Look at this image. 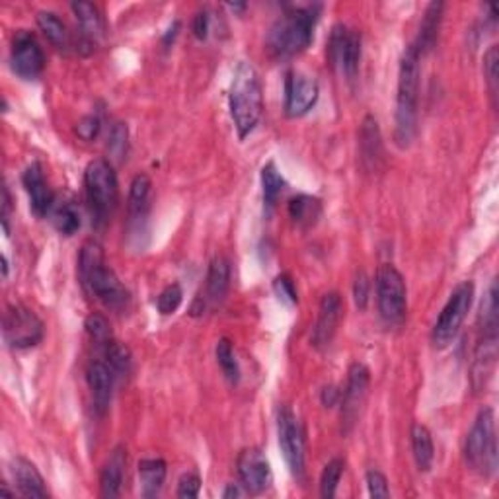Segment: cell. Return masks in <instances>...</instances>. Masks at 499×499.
Wrapping results in <instances>:
<instances>
[{
	"instance_id": "obj_26",
	"label": "cell",
	"mask_w": 499,
	"mask_h": 499,
	"mask_svg": "<svg viewBox=\"0 0 499 499\" xmlns=\"http://www.w3.org/2000/svg\"><path fill=\"white\" fill-rule=\"evenodd\" d=\"M443 8H445L443 3H431L428 4V8H425L418 39H415V44H412L415 51L420 53V57L428 55L437 44V37H439V29H441V20H443Z\"/></svg>"
},
{
	"instance_id": "obj_22",
	"label": "cell",
	"mask_w": 499,
	"mask_h": 499,
	"mask_svg": "<svg viewBox=\"0 0 499 499\" xmlns=\"http://www.w3.org/2000/svg\"><path fill=\"white\" fill-rule=\"evenodd\" d=\"M12 478L18 487V494L24 497H47V486L44 476L39 474L34 462H29L24 456H16L12 461Z\"/></svg>"
},
{
	"instance_id": "obj_38",
	"label": "cell",
	"mask_w": 499,
	"mask_h": 499,
	"mask_svg": "<svg viewBox=\"0 0 499 499\" xmlns=\"http://www.w3.org/2000/svg\"><path fill=\"white\" fill-rule=\"evenodd\" d=\"M184 300V290L178 283H172L168 287H164L162 293L156 299V308H159L160 315H174L176 310L180 308Z\"/></svg>"
},
{
	"instance_id": "obj_18",
	"label": "cell",
	"mask_w": 499,
	"mask_h": 499,
	"mask_svg": "<svg viewBox=\"0 0 499 499\" xmlns=\"http://www.w3.org/2000/svg\"><path fill=\"white\" fill-rule=\"evenodd\" d=\"M497 359V330L480 328V339H478L474 363H472V387L476 390L486 389L490 380Z\"/></svg>"
},
{
	"instance_id": "obj_34",
	"label": "cell",
	"mask_w": 499,
	"mask_h": 499,
	"mask_svg": "<svg viewBox=\"0 0 499 499\" xmlns=\"http://www.w3.org/2000/svg\"><path fill=\"white\" fill-rule=\"evenodd\" d=\"M51 223L61 234L72 236L80 228V215L70 203H62L51 209Z\"/></svg>"
},
{
	"instance_id": "obj_5",
	"label": "cell",
	"mask_w": 499,
	"mask_h": 499,
	"mask_svg": "<svg viewBox=\"0 0 499 499\" xmlns=\"http://www.w3.org/2000/svg\"><path fill=\"white\" fill-rule=\"evenodd\" d=\"M86 200L96 226H103L119 201V184L113 164L108 159H94L85 170Z\"/></svg>"
},
{
	"instance_id": "obj_40",
	"label": "cell",
	"mask_w": 499,
	"mask_h": 499,
	"mask_svg": "<svg viewBox=\"0 0 499 499\" xmlns=\"http://www.w3.org/2000/svg\"><path fill=\"white\" fill-rule=\"evenodd\" d=\"M369 293H371V281L365 272H359L353 283V299H356V307L359 310H365L369 305Z\"/></svg>"
},
{
	"instance_id": "obj_15",
	"label": "cell",
	"mask_w": 499,
	"mask_h": 499,
	"mask_svg": "<svg viewBox=\"0 0 499 499\" xmlns=\"http://www.w3.org/2000/svg\"><path fill=\"white\" fill-rule=\"evenodd\" d=\"M236 466H238L241 482L248 492L259 494L272 486L274 480L272 466H269L267 456L259 449H254V446L252 449H244L241 454H238Z\"/></svg>"
},
{
	"instance_id": "obj_6",
	"label": "cell",
	"mask_w": 499,
	"mask_h": 499,
	"mask_svg": "<svg viewBox=\"0 0 499 499\" xmlns=\"http://www.w3.org/2000/svg\"><path fill=\"white\" fill-rule=\"evenodd\" d=\"M464 456L468 466L482 476L495 474L497 468V441H495V415L492 408L478 412L470 431L466 437Z\"/></svg>"
},
{
	"instance_id": "obj_35",
	"label": "cell",
	"mask_w": 499,
	"mask_h": 499,
	"mask_svg": "<svg viewBox=\"0 0 499 499\" xmlns=\"http://www.w3.org/2000/svg\"><path fill=\"white\" fill-rule=\"evenodd\" d=\"M343 470H346V461L339 459V456H336V459H331L324 466V470H322V476H320V495L322 497L331 499V497L336 495L339 480H341V476H343Z\"/></svg>"
},
{
	"instance_id": "obj_28",
	"label": "cell",
	"mask_w": 499,
	"mask_h": 499,
	"mask_svg": "<svg viewBox=\"0 0 499 499\" xmlns=\"http://www.w3.org/2000/svg\"><path fill=\"white\" fill-rule=\"evenodd\" d=\"M37 20V26L39 29L44 31V36L53 44L59 51H67L72 47V36L67 28V24L62 22V20L55 14L51 12V10H41L36 16Z\"/></svg>"
},
{
	"instance_id": "obj_14",
	"label": "cell",
	"mask_w": 499,
	"mask_h": 499,
	"mask_svg": "<svg viewBox=\"0 0 499 499\" xmlns=\"http://www.w3.org/2000/svg\"><path fill=\"white\" fill-rule=\"evenodd\" d=\"M320 86L315 77L303 70H289L285 77V113L289 118H303L316 106Z\"/></svg>"
},
{
	"instance_id": "obj_24",
	"label": "cell",
	"mask_w": 499,
	"mask_h": 499,
	"mask_svg": "<svg viewBox=\"0 0 499 499\" xmlns=\"http://www.w3.org/2000/svg\"><path fill=\"white\" fill-rule=\"evenodd\" d=\"M70 10L80 26L82 45L92 47L98 39L103 37V29H106L98 6H94L92 3H72Z\"/></svg>"
},
{
	"instance_id": "obj_19",
	"label": "cell",
	"mask_w": 499,
	"mask_h": 499,
	"mask_svg": "<svg viewBox=\"0 0 499 499\" xmlns=\"http://www.w3.org/2000/svg\"><path fill=\"white\" fill-rule=\"evenodd\" d=\"M86 382L92 394L94 410L103 415L110 408L116 374H113V371L103 359H92L86 367Z\"/></svg>"
},
{
	"instance_id": "obj_8",
	"label": "cell",
	"mask_w": 499,
	"mask_h": 499,
	"mask_svg": "<svg viewBox=\"0 0 499 499\" xmlns=\"http://www.w3.org/2000/svg\"><path fill=\"white\" fill-rule=\"evenodd\" d=\"M474 303V283L472 281H462L454 287L446 305L443 307L439 318H437L431 339L435 348H446L454 338L459 336V331L464 324V320L470 312Z\"/></svg>"
},
{
	"instance_id": "obj_4",
	"label": "cell",
	"mask_w": 499,
	"mask_h": 499,
	"mask_svg": "<svg viewBox=\"0 0 499 499\" xmlns=\"http://www.w3.org/2000/svg\"><path fill=\"white\" fill-rule=\"evenodd\" d=\"M420 53L413 45L404 51L398 69L397 94V131L394 141L400 149H408L418 129V102H420Z\"/></svg>"
},
{
	"instance_id": "obj_2",
	"label": "cell",
	"mask_w": 499,
	"mask_h": 499,
	"mask_svg": "<svg viewBox=\"0 0 499 499\" xmlns=\"http://www.w3.org/2000/svg\"><path fill=\"white\" fill-rule=\"evenodd\" d=\"M320 6H300L285 12L277 18L274 26L269 28L266 39V49L275 61H289L303 53L312 44L315 36V26L318 20Z\"/></svg>"
},
{
	"instance_id": "obj_3",
	"label": "cell",
	"mask_w": 499,
	"mask_h": 499,
	"mask_svg": "<svg viewBox=\"0 0 499 499\" xmlns=\"http://www.w3.org/2000/svg\"><path fill=\"white\" fill-rule=\"evenodd\" d=\"M228 108L238 131V137L246 139L256 129L264 111V88L258 70L246 61L238 62L234 69L231 92H228Z\"/></svg>"
},
{
	"instance_id": "obj_13",
	"label": "cell",
	"mask_w": 499,
	"mask_h": 499,
	"mask_svg": "<svg viewBox=\"0 0 499 499\" xmlns=\"http://www.w3.org/2000/svg\"><path fill=\"white\" fill-rule=\"evenodd\" d=\"M10 65L20 78L34 80L45 69V55L37 37L28 29H16L10 44Z\"/></svg>"
},
{
	"instance_id": "obj_33",
	"label": "cell",
	"mask_w": 499,
	"mask_h": 499,
	"mask_svg": "<svg viewBox=\"0 0 499 499\" xmlns=\"http://www.w3.org/2000/svg\"><path fill=\"white\" fill-rule=\"evenodd\" d=\"M285 190V180L279 174L277 166L274 162H267L262 168V192L264 201L267 207H274L279 200V195Z\"/></svg>"
},
{
	"instance_id": "obj_20",
	"label": "cell",
	"mask_w": 499,
	"mask_h": 499,
	"mask_svg": "<svg viewBox=\"0 0 499 499\" xmlns=\"http://www.w3.org/2000/svg\"><path fill=\"white\" fill-rule=\"evenodd\" d=\"M151 190L152 182L147 174H137L129 187V200H127V211H129V226L133 228V234L144 233V221L149 217L151 209Z\"/></svg>"
},
{
	"instance_id": "obj_37",
	"label": "cell",
	"mask_w": 499,
	"mask_h": 499,
	"mask_svg": "<svg viewBox=\"0 0 499 499\" xmlns=\"http://www.w3.org/2000/svg\"><path fill=\"white\" fill-rule=\"evenodd\" d=\"M85 328L88 331V336L92 338V341L96 343L98 348H102L103 343H108L110 339H113L111 336V328H110V322L106 316L102 315H90L85 322Z\"/></svg>"
},
{
	"instance_id": "obj_9",
	"label": "cell",
	"mask_w": 499,
	"mask_h": 499,
	"mask_svg": "<svg viewBox=\"0 0 499 499\" xmlns=\"http://www.w3.org/2000/svg\"><path fill=\"white\" fill-rule=\"evenodd\" d=\"M277 433H279V446L285 456V462L289 466L290 474L297 480H303L305 476V461H307V443L305 433L297 415L289 405H281L277 413Z\"/></svg>"
},
{
	"instance_id": "obj_46",
	"label": "cell",
	"mask_w": 499,
	"mask_h": 499,
	"mask_svg": "<svg viewBox=\"0 0 499 499\" xmlns=\"http://www.w3.org/2000/svg\"><path fill=\"white\" fill-rule=\"evenodd\" d=\"M341 398V390H338L336 387H326L322 390V404L326 405V408H331V405L339 404Z\"/></svg>"
},
{
	"instance_id": "obj_11",
	"label": "cell",
	"mask_w": 499,
	"mask_h": 499,
	"mask_svg": "<svg viewBox=\"0 0 499 499\" xmlns=\"http://www.w3.org/2000/svg\"><path fill=\"white\" fill-rule=\"evenodd\" d=\"M328 57L341 77L356 80L361 62V34L346 24H336L331 28L328 41Z\"/></svg>"
},
{
	"instance_id": "obj_31",
	"label": "cell",
	"mask_w": 499,
	"mask_h": 499,
	"mask_svg": "<svg viewBox=\"0 0 499 499\" xmlns=\"http://www.w3.org/2000/svg\"><path fill=\"white\" fill-rule=\"evenodd\" d=\"M102 356L103 361L108 363L110 369L116 374V379H123L127 377L131 372V365H133V357L129 348L125 343L118 341V339H110L108 343L102 346Z\"/></svg>"
},
{
	"instance_id": "obj_47",
	"label": "cell",
	"mask_w": 499,
	"mask_h": 499,
	"mask_svg": "<svg viewBox=\"0 0 499 499\" xmlns=\"http://www.w3.org/2000/svg\"><path fill=\"white\" fill-rule=\"evenodd\" d=\"M242 495H244V492H242V490H241V487H238V486H234V484H231V486H228V487H226V490L223 492V497H225V499H233V497H242Z\"/></svg>"
},
{
	"instance_id": "obj_1",
	"label": "cell",
	"mask_w": 499,
	"mask_h": 499,
	"mask_svg": "<svg viewBox=\"0 0 499 499\" xmlns=\"http://www.w3.org/2000/svg\"><path fill=\"white\" fill-rule=\"evenodd\" d=\"M78 275L80 283L88 293L100 303L113 310L123 312L131 303L129 290L116 275V272L106 264L103 248L96 241H86L80 248L78 256Z\"/></svg>"
},
{
	"instance_id": "obj_10",
	"label": "cell",
	"mask_w": 499,
	"mask_h": 499,
	"mask_svg": "<svg viewBox=\"0 0 499 499\" xmlns=\"http://www.w3.org/2000/svg\"><path fill=\"white\" fill-rule=\"evenodd\" d=\"M369 384H371V371L363 365V363H353L348 371V382L341 390V433L349 435L356 428L363 405L367 402L369 394Z\"/></svg>"
},
{
	"instance_id": "obj_45",
	"label": "cell",
	"mask_w": 499,
	"mask_h": 499,
	"mask_svg": "<svg viewBox=\"0 0 499 499\" xmlns=\"http://www.w3.org/2000/svg\"><path fill=\"white\" fill-rule=\"evenodd\" d=\"M192 29L197 39L203 41L207 37V34H209V12H207V10H200V12L195 14Z\"/></svg>"
},
{
	"instance_id": "obj_17",
	"label": "cell",
	"mask_w": 499,
	"mask_h": 499,
	"mask_svg": "<svg viewBox=\"0 0 499 499\" xmlns=\"http://www.w3.org/2000/svg\"><path fill=\"white\" fill-rule=\"evenodd\" d=\"M22 184L29 197V207L36 217L44 218L55 207V195L47 184L44 166L39 162H31L22 174Z\"/></svg>"
},
{
	"instance_id": "obj_41",
	"label": "cell",
	"mask_w": 499,
	"mask_h": 499,
	"mask_svg": "<svg viewBox=\"0 0 499 499\" xmlns=\"http://www.w3.org/2000/svg\"><path fill=\"white\" fill-rule=\"evenodd\" d=\"M274 290L277 293V297L281 300H285V303L289 305H297V289H295V283H293V279H290L289 275H279L275 277L274 281Z\"/></svg>"
},
{
	"instance_id": "obj_39",
	"label": "cell",
	"mask_w": 499,
	"mask_h": 499,
	"mask_svg": "<svg viewBox=\"0 0 499 499\" xmlns=\"http://www.w3.org/2000/svg\"><path fill=\"white\" fill-rule=\"evenodd\" d=\"M497 65H499V51H497V45H492L484 57V75H486L487 86H490L494 98L497 96V77H499Z\"/></svg>"
},
{
	"instance_id": "obj_30",
	"label": "cell",
	"mask_w": 499,
	"mask_h": 499,
	"mask_svg": "<svg viewBox=\"0 0 499 499\" xmlns=\"http://www.w3.org/2000/svg\"><path fill=\"white\" fill-rule=\"evenodd\" d=\"M410 437H412V453H413L415 466L420 468V472H428L433 466V459H435L431 431L421 423H413Z\"/></svg>"
},
{
	"instance_id": "obj_27",
	"label": "cell",
	"mask_w": 499,
	"mask_h": 499,
	"mask_svg": "<svg viewBox=\"0 0 499 499\" xmlns=\"http://www.w3.org/2000/svg\"><path fill=\"white\" fill-rule=\"evenodd\" d=\"M289 217L293 218V223L299 228L308 231V228L316 226V223L320 221L322 201L318 200V197L300 193L289 201Z\"/></svg>"
},
{
	"instance_id": "obj_25",
	"label": "cell",
	"mask_w": 499,
	"mask_h": 499,
	"mask_svg": "<svg viewBox=\"0 0 499 499\" xmlns=\"http://www.w3.org/2000/svg\"><path fill=\"white\" fill-rule=\"evenodd\" d=\"M125 464H127V451L123 446H118L100 472L102 497H118L121 494Z\"/></svg>"
},
{
	"instance_id": "obj_21",
	"label": "cell",
	"mask_w": 499,
	"mask_h": 499,
	"mask_svg": "<svg viewBox=\"0 0 499 499\" xmlns=\"http://www.w3.org/2000/svg\"><path fill=\"white\" fill-rule=\"evenodd\" d=\"M359 152H361V162L367 170H377L379 164L384 156L382 151V135L379 121L374 116H367L361 123L359 131Z\"/></svg>"
},
{
	"instance_id": "obj_16",
	"label": "cell",
	"mask_w": 499,
	"mask_h": 499,
	"mask_svg": "<svg viewBox=\"0 0 499 499\" xmlns=\"http://www.w3.org/2000/svg\"><path fill=\"white\" fill-rule=\"evenodd\" d=\"M343 318V300L338 293H326L320 300L316 324L312 328V346L318 351L330 348Z\"/></svg>"
},
{
	"instance_id": "obj_32",
	"label": "cell",
	"mask_w": 499,
	"mask_h": 499,
	"mask_svg": "<svg viewBox=\"0 0 499 499\" xmlns=\"http://www.w3.org/2000/svg\"><path fill=\"white\" fill-rule=\"evenodd\" d=\"M215 356H217L218 367H221L226 380L231 384L241 382V367H238V361H236L231 339H226V338L218 339L217 348H215Z\"/></svg>"
},
{
	"instance_id": "obj_29",
	"label": "cell",
	"mask_w": 499,
	"mask_h": 499,
	"mask_svg": "<svg viewBox=\"0 0 499 499\" xmlns=\"http://www.w3.org/2000/svg\"><path fill=\"white\" fill-rule=\"evenodd\" d=\"M139 482L143 497H156L160 494L166 480V462L162 459L139 461Z\"/></svg>"
},
{
	"instance_id": "obj_12",
	"label": "cell",
	"mask_w": 499,
	"mask_h": 499,
	"mask_svg": "<svg viewBox=\"0 0 499 499\" xmlns=\"http://www.w3.org/2000/svg\"><path fill=\"white\" fill-rule=\"evenodd\" d=\"M45 336L44 322L24 305H12L4 312V338L12 349H29Z\"/></svg>"
},
{
	"instance_id": "obj_43",
	"label": "cell",
	"mask_w": 499,
	"mask_h": 499,
	"mask_svg": "<svg viewBox=\"0 0 499 499\" xmlns=\"http://www.w3.org/2000/svg\"><path fill=\"white\" fill-rule=\"evenodd\" d=\"M200 490H201V478L193 474V472H187L180 478V482H178V497H184V499H193L200 495Z\"/></svg>"
},
{
	"instance_id": "obj_48",
	"label": "cell",
	"mask_w": 499,
	"mask_h": 499,
	"mask_svg": "<svg viewBox=\"0 0 499 499\" xmlns=\"http://www.w3.org/2000/svg\"><path fill=\"white\" fill-rule=\"evenodd\" d=\"M3 275H8V262H6V256H3Z\"/></svg>"
},
{
	"instance_id": "obj_44",
	"label": "cell",
	"mask_w": 499,
	"mask_h": 499,
	"mask_svg": "<svg viewBox=\"0 0 499 499\" xmlns=\"http://www.w3.org/2000/svg\"><path fill=\"white\" fill-rule=\"evenodd\" d=\"M100 129H102V123L98 116H85L77 123V135L86 143L96 139Z\"/></svg>"
},
{
	"instance_id": "obj_42",
	"label": "cell",
	"mask_w": 499,
	"mask_h": 499,
	"mask_svg": "<svg viewBox=\"0 0 499 499\" xmlns=\"http://www.w3.org/2000/svg\"><path fill=\"white\" fill-rule=\"evenodd\" d=\"M367 487L371 497H390L389 480L380 470H369L367 472Z\"/></svg>"
},
{
	"instance_id": "obj_36",
	"label": "cell",
	"mask_w": 499,
	"mask_h": 499,
	"mask_svg": "<svg viewBox=\"0 0 499 499\" xmlns=\"http://www.w3.org/2000/svg\"><path fill=\"white\" fill-rule=\"evenodd\" d=\"M129 141V131L127 125L116 121L111 125L110 135H108V151L113 156V159L123 160L125 154H127V143Z\"/></svg>"
},
{
	"instance_id": "obj_23",
	"label": "cell",
	"mask_w": 499,
	"mask_h": 499,
	"mask_svg": "<svg viewBox=\"0 0 499 499\" xmlns=\"http://www.w3.org/2000/svg\"><path fill=\"white\" fill-rule=\"evenodd\" d=\"M231 285V264L223 256L213 258L207 272V285H205V305H221Z\"/></svg>"
},
{
	"instance_id": "obj_7",
	"label": "cell",
	"mask_w": 499,
	"mask_h": 499,
	"mask_svg": "<svg viewBox=\"0 0 499 499\" xmlns=\"http://www.w3.org/2000/svg\"><path fill=\"white\" fill-rule=\"evenodd\" d=\"M379 315L389 326H400L408 312V289L402 274L392 264H380L374 275Z\"/></svg>"
}]
</instances>
